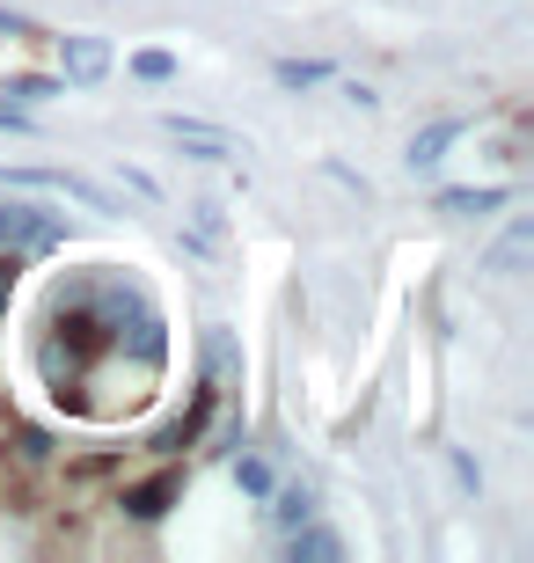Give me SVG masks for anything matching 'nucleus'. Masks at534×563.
Wrapping results in <instances>:
<instances>
[{
  "label": "nucleus",
  "instance_id": "nucleus-16",
  "mask_svg": "<svg viewBox=\"0 0 534 563\" xmlns=\"http://www.w3.org/2000/svg\"><path fill=\"white\" fill-rule=\"evenodd\" d=\"M190 228L206 234V242H220V206H190Z\"/></svg>",
  "mask_w": 534,
  "mask_h": 563
},
{
  "label": "nucleus",
  "instance_id": "nucleus-3",
  "mask_svg": "<svg viewBox=\"0 0 534 563\" xmlns=\"http://www.w3.org/2000/svg\"><path fill=\"white\" fill-rule=\"evenodd\" d=\"M110 74V44L103 37H59V81H103Z\"/></svg>",
  "mask_w": 534,
  "mask_h": 563
},
{
  "label": "nucleus",
  "instance_id": "nucleus-6",
  "mask_svg": "<svg viewBox=\"0 0 534 563\" xmlns=\"http://www.w3.org/2000/svg\"><path fill=\"white\" fill-rule=\"evenodd\" d=\"M461 132H469L461 118H432V125H425V132L411 140V154H403V162H411L417 176H425V168H439V162H447V146L461 140Z\"/></svg>",
  "mask_w": 534,
  "mask_h": 563
},
{
  "label": "nucleus",
  "instance_id": "nucleus-8",
  "mask_svg": "<svg viewBox=\"0 0 534 563\" xmlns=\"http://www.w3.org/2000/svg\"><path fill=\"white\" fill-rule=\"evenodd\" d=\"M345 556V542H337V534H329V527H293V563H337Z\"/></svg>",
  "mask_w": 534,
  "mask_h": 563
},
{
  "label": "nucleus",
  "instance_id": "nucleus-9",
  "mask_svg": "<svg viewBox=\"0 0 534 563\" xmlns=\"http://www.w3.org/2000/svg\"><path fill=\"white\" fill-rule=\"evenodd\" d=\"M527 250H534V228H527V220H513V234H505V242H498V256H491V272L498 278H520Z\"/></svg>",
  "mask_w": 534,
  "mask_h": 563
},
{
  "label": "nucleus",
  "instance_id": "nucleus-5",
  "mask_svg": "<svg viewBox=\"0 0 534 563\" xmlns=\"http://www.w3.org/2000/svg\"><path fill=\"white\" fill-rule=\"evenodd\" d=\"M168 132H176V140H184V154L190 162H227V154H242V146L227 140L220 125H198V118H162Z\"/></svg>",
  "mask_w": 534,
  "mask_h": 563
},
{
  "label": "nucleus",
  "instance_id": "nucleus-17",
  "mask_svg": "<svg viewBox=\"0 0 534 563\" xmlns=\"http://www.w3.org/2000/svg\"><path fill=\"white\" fill-rule=\"evenodd\" d=\"M118 176H124V190H140V198H162V184H154L146 168H118Z\"/></svg>",
  "mask_w": 534,
  "mask_h": 563
},
{
  "label": "nucleus",
  "instance_id": "nucleus-10",
  "mask_svg": "<svg viewBox=\"0 0 534 563\" xmlns=\"http://www.w3.org/2000/svg\"><path fill=\"white\" fill-rule=\"evenodd\" d=\"M0 96H8V103H52V96H66V81H52V74H15V81L0 88Z\"/></svg>",
  "mask_w": 534,
  "mask_h": 563
},
{
  "label": "nucleus",
  "instance_id": "nucleus-1",
  "mask_svg": "<svg viewBox=\"0 0 534 563\" xmlns=\"http://www.w3.org/2000/svg\"><path fill=\"white\" fill-rule=\"evenodd\" d=\"M66 242V220L59 212H37V206H0V250L15 256H44Z\"/></svg>",
  "mask_w": 534,
  "mask_h": 563
},
{
  "label": "nucleus",
  "instance_id": "nucleus-7",
  "mask_svg": "<svg viewBox=\"0 0 534 563\" xmlns=\"http://www.w3.org/2000/svg\"><path fill=\"white\" fill-rule=\"evenodd\" d=\"M505 198H513V190H505V184H483V190H439L432 206L447 212V220H491V212L505 206Z\"/></svg>",
  "mask_w": 534,
  "mask_h": 563
},
{
  "label": "nucleus",
  "instance_id": "nucleus-12",
  "mask_svg": "<svg viewBox=\"0 0 534 563\" xmlns=\"http://www.w3.org/2000/svg\"><path fill=\"white\" fill-rule=\"evenodd\" d=\"M271 520L293 534L301 520H315V498H308V490H279V498H271Z\"/></svg>",
  "mask_w": 534,
  "mask_h": 563
},
{
  "label": "nucleus",
  "instance_id": "nucleus-14",
  "mask_svg": "<svg viewBox=\"0 0 534 563\" xmlns=\"http://www.w3.org/2000/svg\"><path fill=\"white\" fill-rule=\"evenodd\" d=\"M235 483H242V490H257V498H264V490H271V468H264V461H235Z\"/></svg>",
  "mask_w": 534,
  "mask_h": 563
},
{
  "label": "nucleus",
  "instance_id": "nucleus-13",
  "mask_svg": "<svg viewBox=\"0 0 534 563\" xmlns=\"http://www.w3.org/2000/svg\"><path fill=\"white\" fill-rule=\"evenodd\" d=\"M132 74L154 81V88H168V81H176V52H132Z\"/></svg>",
  "mask_w": 534,
  "mask_h": 563
},
{
  "label": "nucleus",
  "instance_id": "nucleus-11",
  "mask_svg": "<svg viewBox=\"0 0 534 563\" xmlns=\"http://www.w3.org/2000/svg\"><path fill=\"white\" fill-rule=\"evenodd\" d=\"M271 81H279V88H323L329 66L323 59H279V66H271Z\"/></svg>",
  "mask_w": 534,
  "mask_h": 563
},
{
  "label": "nucleus",
  "instance_id": "nucleus-15",
  "mask_svg": "<svg viewBox=\"0 0 534 563\" xmlns=\"http://www.w3.org/2000/svg\"><path fill=\"white\" fill-rule=\"evenodd\" d=\"M0 37H8V44H30V37H37V22H30V15H8V8H0Z\"/></svg>",
  "mask_w": 534,
  "mask_h": 563
},
{
  "label": "nucleus",
  "instance_id": "nucleus-2",
  "mask_svg": "<svg viewBox=\"0 0 534 563\" xmlns=\"http://www.w3.org/2000/svg\"><path fill=\"white\" fill-rule=\"evenodd\" d=\"M8 184L59 190V198H74V206H88V212H118V198H110L96 176H81V168H8Z\"/></svg>",
  "mask_w": 534,
  "mask_h": 563
},
{
  "label": "nucleus",
  "instance_id": "nucleus-18",
  "mask_svg": "<svg viewBox=\"0 0 534 563\" xmlns=\"http://www.w3.org/2000/svg\"><path fill=\"white\" fill-rule=\"evenodd\" d=\"M15 272H22V256L8 250V256H0V308H8V292H15Z\"/></svg>",
  "mask_w": 534,
  "mask_h": 563
},
{
  "label": "nucleus",
  "instance_id": "nucleus-4",
  "mask_svg": "<svg viewBox=\"0 0 534 563\" xmlns=\"http://www.w3.org/2000/svg\"><path fill=\"white\" fill-rule=\"evenodd\" d=\"M176 498H184V468H162L154 483H132V490H124V512H132V520H162Z\"/></svg>",
  "mask_w": 534,
  "mask_h": 563
}]
</instances>
